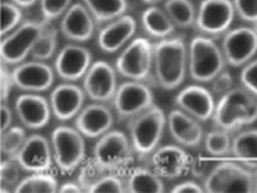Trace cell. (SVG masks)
Wrapping results in <instances>:
<instances>
[{"label":"cell","instance_id":"obj_1","mask_svg":"<svg viewBox=\"0 0 257 193\" xmlns=\"http://www.w3.org/2000/svg\"><path fill=\"white\" fill-rule=\"evenodd\" d=\"M154 51V79L160 88L174 90L185 81L188 71V45L182 36L157 40Z\"/></svg>","mask_w":257,"mask_h":193},{"label":"cell","instance_id":"obj_2","mask_svg":"<svg viewBox=\"0 0 257 193\" xmlns=\"http://www.w3.org/2000/svg\"><path fill=\"white\" fill-rule=\"evenodd\" d=\"M213 124L229 133L257 121V97L244 88H233L219 97L213 113Z\"/></svg>","mask_w":257,"mask_h":193},{"label":"cell","instance_id":"obj_3","mask_svg":"<svg viewBox=\"0 0 257 193\" xmlns=\"http://www.w3.org/2000/svg\"><path fill=\"white\" fill-rule=\"evenodd\" d=\"M166 127L167 114L156 104L127 120L128 138L140 159L147 161L159 148Z\"/></svg>","mask_w":257,"mask_h":193},{"label":"cell","instance_id":"obj_4","mask_svg":"<svg viewBox=\"0 0 257 193\" xmlns=\"http://www.w3.org/2000/svg\"><path fill=\"white\" fill-rule=\"evenodd\" d=\"M226 67L223 52L213 38L198 34L188 44V72L197 83H209Z\"/></svg>","mask_w":257,"mask_h":193},{"label":"cell","instance_id":"obj_5","mask_svg":"<svg viewBox=\"0 0 257 193\" xmlns=\"http://www.w3.org/2000/svg\"><path fill=\"white\" fill-rule=\"evenodd\" d=\"M116 71L127 81H153L154 51L153 44L144 37L133 38L116 60Z\"/></svg>","mask_w":257,"mask_h":193},{"label":"cell","instance_id":"obj_6","mask_svg":"<svg viewBox=\"0 0 257 193\" xmlns=\"http://www.w3.org/2000/svg\"><path fill=\"white\" fill-rule=\"evenodd\" d=\"M51 23L46 20H26L16 30L9 33L8 36L2 37V64L9 67L19 65L31 55L33 47L37 43L40 36L44 33Z\"/></svg>","mask_w":257,"mask_h":193},{"label":"cell","instance_id":"obj_7","mask_svg":"<svg viewBox=\"0 0 257 193\" xmlns=\"http://www.w3.org/2000/svg\"><path fill=\"white\" fill-rule=\"evenodd\" d=\"M54 162L62 173H72L86 156L85 137L76 127L58 126L51 133Z\"/></svg>","mask_w":257,"mask_h":193},{"label":"cell","instance_id":"obj_8","mask_svg":"<svg viewBox=\"0 0 257 193\" xmlns=\"http://www.w3.org/2000/svg\"><path fill=\"white\" fill-rule=\"evenodd\" d=\"M204 189L211 193L254 192V171L242 163L222 161L204 179Z\"/></svg>","mask_w":257,"mask_h":193},{"label":"cell","instance_id":"obj_9","mask_svg":"<svg viewBox=\"0 0 257 193\" xmlns=\"http://www.w3.org/2000/svg\"><path fill=\"white\" fill-rule=\"evenodd\" d=\"M135 149L130 138L119 130H110L102 137L93 147L92 158L106 172L126 169L135 159Z\"/></svg>","mask_w":257,"mask_h":193},{"label":"cell","instance_id":"obj_10","mask_svg":"<svg viewBox=\"0 0 257 193\" xmlns=\"http://www.w3.org/2000/svg\"><path fill=\"white\" fill-rule=\"evenodd\" d=\"M112 104L117 119L127 121L154 106V95L149 83L126 81L117 86Z\"/></svg>","mask_w":257,"mask_h":193},{"label":"cell","instance_id":"obj_11","mask_svg":"<svg viewBox=\"0 0 257 193\" xmlns=\"http://www.w3.org/2000/svg\"><path fill=\"white\" fill-rule=\"evenodd\" d=\"M234 16L232 0H202L197 10L195 27L204 36L219 37L230 29Z\"/></svg>","mask_w":257,"mask_h":193},{"label":"cell","instance_id":"obj_12","mask_svg":"<svg viewBox=\"0 0 257 193\" xmlns=\"http://www.w3.org/2000/svg\"><path fill=\"white\" fill-rule=\"evenodd\" d=\"M220 50L227 65L237 68L246 65L257 54L256 27H236L227 30L222 38Z\"/></svg>","mask_w":257,"mask_h":193},{"label":"cell","instance_id":"obj_13","mask_svg":"<svg viewBox=\"0 0 257 193\" xmlns=\"http://www.w3.org/2000/svg\"><path fill=\"white\" fill-rule=\"evenodd\" d=\"M83 90L92 102H112L117 90L116 69L106 61L93 62L83 76Z\"/></svg>","mask_w":257,"mask_h":193},{"label":"cell","instance_id":"obj_14","mask_svg":"<svg viewBox=\"0 0 257 193\" xmlns=\"http://www.w3.org/2000/svg\"><path fill=\"white\" fill-rule=\"evenodd\" d=\"M13 71L15 85L17 89L26 93H41L54 85L55 69L44 61L33 60L16 65Z\"/></svg>","mask_w":257,"mask_h":193},{"label":"cell","instance_id":"obj_15","mask_svg":"<svg viewBox=\"0 0 257 193\" xmlns=\"http://www.w3.org/2000/svg\"><path fill=\"white\" fill-rule=\"evenodd\" d=\"M92 65V52L76 44H67L55 55L54 69L55 74L65 82H76L83 79Z\"/></svg>","mask_w":257,"mask_h":193},{"label":"cell","instance_id":"obj_16","mask_svg":"<svg viewBox=\"0 0 257 193\" xmlns=\"http://www.w3.org/2000/svg\"><path fill=\"white\" fill-rule=\"evenodd\" d=\"M24 172H48L53 166L51 141L43 134H31L15 158Z\"/></svg>","mask_w":257,"mask_h":193},{"label":"cell","instance_id":"obj_17","mask_svg":"<svg viewBox=\"0 0 257 193\" xmlns=\"http://www.w3.org/2000/svg\"><path fill=\"white\" fill-rule=\"evenodd\" d=\"M147 161L159 176L173 180L188 171L192 158L180 145H163L156 149Z\"/></svg>","mask_w":257,"mask_h":193},{"label":"cell","instance_id":"obj_18","mask_svg":"<svg viewBox=\"0 0 257 193\" xmlns=\"http://www.w3.org/2000/svg\"><path fill=\"white\" fill-rule=\"evenodd\" d=\"M174 103L189 116L199 121H208L213 117L216 102L211 90L201 85H189L177 93Z\"/></svg>","mask_w":257,"mask_h":193},{"label":"cell","instance_id":"obj_19","mask_svg":"<svg viewBox=\"0 0 257 193\" xmlns=\"http://www.w3.org/2000/svg\"><path fill=\"white\" fill-rule=\"evenodd\" d=\"M168 133L175 142L187 148H198L204 142V128L201 121L181 109H173L167 116Z\"/></svg>","mask_w":257,"mask_h":193},{"label":"cell","instance_id":"obj_20","mask_svg":"<svg viewBox=\"0 0 257 193\" xmlns=\"http://www.w3.org/2000/svg\"><path fill=\"white\" fill-rule=\"evenodd\" d=\"M114 116L105 103H93L83 106L75 117V127L85 138H99L112 130Z\"/></svg>","mask_w":257,"mask_h":193},{"label":"cell","instance_id":"obj_21","mask_svg":"<svg viewBox=\"0 0 257 193\" xmlns=\"http://www.w3.org/2000/svg\"><path fill=\"white\" fill-rule=\"evenodd\" d=\"M85 90L75 82H65L55 86L50 96V104L55 119L68 121L75 119L85 103Z\"/></svg>","mask_w":257,"mask_h":193},{"label":"cell","instance_id":"obj_22","mask_svg":"<svg viewBox=\"0 0 257 193\" xmlns=\"http://www.w3.org/2000/svg\"><path fill=\"white\" fill-rule=\"evenodd\" d=\"M15 112L26 128L40 130L50 123L51 104L40 93H22L15 102Z\"/></svg>","mask_w":257,"mask_h":193},{"label":"cell","instance_id":"obj_23","mask_svg":"<svg viewBox=\"0 0 257 193\" xmlns=\"http://www.w3.org/2000/svg\"><path fill=\"white\" fill-rule=\"evenodd\" d=\"M137 31L136 19L130 15H123L112 22L106 23L98 33L99 48L106 54H113L133 40Z\"/></svg>","mask_w":257,"mask_h":193},{"label":"cell","instance_id":"obj_24","mask_svg":"<svg viewBox=\"0 0 257 193\" xmlns=\"http://www.w3.org/2000/svg\"><path fill=\"white\" fill-rule=\"evenodd\" d=\"M96 22L85 5L75 3L62 16L60 33L72 43H86L93 37Z\"/></svg>","mask_w":257,"mask_h":193},{"label":"cell","instance_id":"obj_25","mask_svg":"<svg viewBox=\"0 0 257 193\" xmlns=\"http://www.w3.org/2000/svg\"><path fill=\"white\" fill-rule=\"evenodd\" d=\"M142 27L150 37L156 40H164L167 37H171L175 33L174 23L168 17L164 9L159 6H149L142 12Z\"/></svg>","mask_w":257,"mask_h":193},{"label":"cell","instance_id":"obj_26","mask_svg":"<svg viewBox=\"0 0 257 193\" xmlns=\"http://www.w3.org/2000/svg\"><path fill=\"white\" fill-rule=\"evenodd\" d=\"M230 154L246 168L257 171V128L236 134L232 138Z\"/></svg>","mask_w":257,"mask_h":193},{"label":"cell","instance_id":"obj_27","mask_svg":"<svg viewBox=\"0 0 257 193\" xmlns=\"http://www.w3.org/2000/svg\"><path fill=\"white\" fill-rule=\"evenodd\" d=\"M166 190L163 178L152 168L139 166L128 172L124 180V192L161 193Z\"/></svg>","mask_w":257,"mask_h":193},{"label":"cell","instance_id":"obj_28","mask_svg":"<svg viewBox=\"0 0 257 193\" xmlns=\"http://www.w3.org/2000/svg\"><path fill=\"white\" fill-rule=\"evenodd\" d=\"M96 23H109L127 10V0H83Z\"/></svg>","mask_w":257,"mask_h":193},{"label":"cell","instance_id":"obj_29","mask_svg":"<svg viewBox=\"0 0 257 193\" xmlns=\"http://www.w3.org/2000/svg\"><path fill=\"white\" fill-rule=\"evenodd\" d=\"M163 9L177 29H189L195 24L197 10L191 0H166Z\"/></svg>","mask_w":257,"mask_h":193},{"label":"cell","instance_id":"obj_30","mask_svg":"<svg viewBox=\"0 0 257 193\" xmlns=\"http://www.w3.org/2000/svg\"><path fill=\"white\" fill-rule=\"evenodd\" d=\"M58 180L48 172H33L23 178L16 186V193H43L58 192Z\"/></svg>","mask_w":257,"mask_h":193},{"label":"cell","instance_id":"obj_31","mask_svg":"<svg viewBox=\"0 0 257 193\" xmlns=\"http://www.w3.org/2000/svg\"><path fill=\"white\" fill-rule=\"evenodd\" d=\"M57 50H58V30L50 24L40 36L37 43L34 44L30 57L33 60L46 62L55 57Z\"/></svg>","mask_w":257,"mask_h":193},{"label":"cell","instance_id":"obj_32","mask_svg":"<svg viewBox=\"0 0 257 193\" xmlns=\"http://www.w3.org/2000/svg\"><path fill=\"white\" fill-rule=\"evenodd\" d=\"M27 140L26 130L23 127H10L2 133L0 138V149H2V159H13L22 149L23 144Z\"/></svg>","mask_w":257,"mask_h":193},{"label":"cell","instance_id":"obj_33","mask_svg":"<svg viewBox=\"0 0 257 193\" xmlns=\"http://www.w3.org/2000/svg\"><path fill=\"white\" fill-rule=\"evenodd\" d=\"M204 147L212 156H225L232 152V137L226 130L215 128L205 134Z\"/></svg>","mask_w":257,"mask_h":193},{"label":"cell","instance_id":"obj_34","mask_svg":"<svg viewBox=\"0 0 257 193\" xmlns=\"http://www.w3.org/2000/svg\"><path fill=\"white\" fill-rule=\"evenodd\" d=\"M22 171L23 168L20 163L13 159H2L0 165V185H2V192L8 193L10 190H15L16 186L22 180Z\"/></svg>","mask_w":257,"mask_h":193},{"label":"cell","instance_id":"obj_35","mask_svg":"<svg viewBox=\"0 0 257 193\" xmlns=\"http://www.w3.org/2000/svg\"><path fill=\"white\" fill-rule=\"evenodd\" d=\"M23 22V9L13 2H2V37L16 30Z\"/></svg>","mask_w":257,"mask_h":193},{"label":"cell","instance_id":"obj_36","mask_svg":"<svg viewBox=\"0 0 257 193\" xmlns=\"http://www.w3.org/2000/svg\"><path fill=\"white\" fill-rule=\"evenodd\" d=\"M107 172L99 165L93 158L88 159V161H83L82 165H81V171L78 173V179L76 182L81 185L82 190H89L92 186L95 185L98 182V179L100 176H103Z\"/></svg>","mask_w":257,"mask_h":193},{"label":"cell","instance_id":"obj_37","mask_svg":"<svg viewBox=\"0 0 257 193\" xmlns=\"http://www.w3.org/2000/svg\"><path fill=\"white\" fill-rule=\"evenodd\" d=\"M71 2L72 0H40V12L43 20L51 23L62 17L72 6Z\"/></svg>","mask_w":257,"mask_h":193},{"label":"cell","instance_id":"obj_38","mask_svg":"<svg viewBox=\"0 0 257 193\" xmlns=\"http://www.w3.org/2000/svg\"><path fill=\"white\" fill-rule=\"evenodd\" d=\"M88 192H124V180L113 173H105Z\"/></svg>","mask_w":257,"mask_h":193},{"label":"cell","instance_id":"obj_39","mask_svg":"<svg viewBox=\"0 0 257 193\" xmlns=\"http://www.w3.org/2000/svg\"><path fill=\"white\" fill-rule=\"evenodd\" d=\"M240 82H242V88L257 97V58L243 65L242 72H240Z\"/></svg>","mask_w":257,"mask_h":193},{"label":"cell","instance_id":"obj_40","mask_svg":"<svg viewBox=\"0 0 257 193\" xmlns=\"http://www.w3.org/2000/svg\"><path fill=\"white\" fill-rule=\"evenodd\" d=\"M236 15L243 22L257 24V0H232Z\"/></svg>","mask_w":257,"mask_h":193},{"label":"cell","instance_id":"obj_41","mask_svg":"<svg viewBox=\"0 0 257 193\" xmlns=\"http://www.w3.org/2000/svg\"><path fill=\"white\" fill-rule=\"evenodd\" d=\"M233 88V76L226 69L219 72L211 82V92L213 93V96H223Z\"/></svg>","mask_w":257,"mask_h":193},{"label":"cell","instance_id":"obj_42","mask_svg":"<svg viewBox=\"0 0 257 193\" xmlns=\"http://www.w3.org/2000/svg\"><path fill=\"white\" fill-rule=\"evenodd\" d=\"M15 78H13V71L9 65L2 64V71H0V89H2V102H6L12 89L15 88Z\"/></svg>","mask_w":257,"mask_h":193},{"label":"cell","instance_id":"obj_43","mask_svg":"<svg viewBox=\"0 0 257 193\" xmlns=\"http://www.w3.org/2000/svg\"><path fill=\"white\" fill-rule=\"evenodd\" d=\"M212 168H213V166L211 165V162L202 155H198L195 159H192V161H191V165H189V171H191V173H192L197 179L206 178L208 173L211 172Z\"/></svg>","mask_w":257,"mask_h":193},{"label":"cell","instance_id":"obj_44","mask_svg":"<svg viewBox=\"0 0 257 193\" xmlns=\"http://www.w3.org/2000/svg\"><path fill=\"white\" fill-rule=\"evenodd\" d=\"M173 192L178 193V192H204V186L199 185L198 182L195 180H184L181 183L175 185L173 189Z\"/></svg>","mask_w":257,"mask_h":193},{"label":"cell","instance_id":"obj_45","mask_svg":"<svg viewBox=\"0 0 257 193\" xmlns=\"http://www.w3.org/2000/svg\"><path fill=\"white\" fill-rule=\"evenodd\" d=\"M2 133L6 131L8 128L12 127V123H13V110L10 109V106L6 104V102H2Z\"/></svg>","mask_w":257,"mask_h":193},{"label":"cell","instance_id":"obj_46","mask_svg":"<svg viewBox=\"0 0 257 193\" xmlns=\"http://www.w3.org/2000/svg\"><path fill=\"white\" fill-rule=\"evenodd\" d=\"M81 190H82V187H81V185H79L78 182H67V183H64V185H61L60 187H58V192L62 193H78L81 192Z\"/></svg>","mask_w":257,"mask_h":193},{"label":"cell","instance_id":"obj_47","mask_svg":"<svg viewBox=\"0 0 257 193\" xmlns=\"http://www.w3.org/2000/svg\"><path fill=\"white\" fill-rule=\"evenodd\" d=\"M10 2H13V3H16L17 6H20L22 9H29L31 8V6H34L37 2H40V0H10Z\"/></svg>","mask_w":257,"mask_h":193},{"label":"cell","instance_id":"obj_48","mask_svg":"<svg viewBox=\"0 0 257 193\" xmlns=\"http://www.w3.org/2000/svg\"><path fill=\"white\" fill-rule=\"evenodd\" d=\"M144 5H149V6H157L161 2H166V0H142Z\"/></svg>","mask_w":257,"mask_h":193},{"label":"cell","instance_id":"obj_49","mask_svg":"<svg viewBox=\"0 0 257 193\" xmlns=\"http://www.w3.org/2000/svg\"><path fill=\"white\" fill-rule=\"evenodd\" d=\"M254 192H257V171H254Z\"/></svg>","mask_w":257,"mask_h":193},{"label":"cell","instance_id":"obj_50","mask_svg":"<svg viewBox=\"0 0 257 193\" xmlns=\"http://www.w3.org/2000/svg\"><path fill=\"white\" fill-rule=\"evenodd\" d=\"M254 27H256V30H257V24H254Z\"/></svg>","mask_w":257,"mask_h":193}]
</instances>
